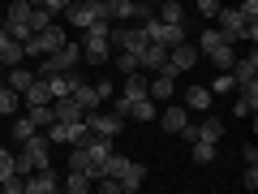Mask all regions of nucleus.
<instances>
[{"label":"nucleus","mask_w":258,"mask_h":194,"mask_svg":"<svg viewBox=\"0 0 258 194\" xmlns=\"http://www.w3.org/2000/svg\"><path fill=\"white\" fill-rule=\"evenodd\" d=\"M74 100H78V108H82V117H86V112H95V108H99V95H95V86L91 82H82V78H78V86H74Z\"/></svg>","instance_id":"nucleus-23"},{"label":"nucleus","mask_w":258,"mask_h":194,"mask_svg":"<svg viewBox=\"0 0 258 194\" xmlns=\"http://www.w3.org/2000/svg\"><path fill=\"white\" fill-rule=\"evenodd\" d=\"M0 82H5V69H0Z\"/></svg>","instance_id":"nucleus-45"},{"label":"nucleus","mask_w":258,"mask_h":194,"mask_svg":"<svg viewBox=\"0 0 258 194\" xmlns=\"http://www.w3.org/2000/svg\"><path fill=\"white\" fill-rule=\"evenodd\" d=\"M108 26H112V22H91V26L82 30V39H78V43H82V61H86V65H103V61L112 56Z\"/></svg>","instance_id":"nucleus-1"},{"label":"nucleus","mask_w":258,"mask_h":194,"mask_svg":"<svg viewBox=\"0 0 258 194\" xmlns=\"http://www.w3.org/2000/svg\"><path fill=\"white\" fill-rule=\"evenodd\" d=\"M39 104H52V86H47V78H35V82L22 91V108H39Z\"/></svg>","instance_id":"nucleus-10"},{"label":"nucleus","mask_w":258,"mask_h":194,"mask_svg":"<svg viewBox=\"0 0 258 194\" xmlns=\"http://www.w3.org/2000/svg\"><path fill=\"white\" fill-rule=\"evenodd\" d=\"M64 43H69V35H64V26H56V22H52V26L35 30V35H30L26 43H22V52H26V56H35V61H39V56L56 52V47H64Z\"/></svg>","instance_id":"nucleus-2"},{"label":"nucleus","mask_w":258,"mask_h":194,"mask_svg":"<svg viewBox=\"0 0 258 194\" xmlns=\"http://www.w3.org/2000/svg\"><path fill=\"white\" fill-rule=\"evenodd\" d=\"M172 91H176V78H168V74H155V78H147V95H151L155 104L172 100Z\"/></svg>","instance_id":"nucleus-15"},{"label":"nucleus","mask_w":258,"mask_h":194,"mask_svg":"<svg viewBox=\"0 0 258 194\" xmlns=\"http://www.w3.org/2000/svg\"><path fill=\"white\" fill-rule=\"evenodd\" d=\"M52 190H60V173H56L52 164L26 173V194H52Z\"/></svg>","instance_id":"nucleus-7"},{"label":"nucleus","mask_w":258,"mask_h":194,"mask_svg":"<svg viewBox=\"0 0 258 194\" xmlns=\"http://www.w3.org/2000/svg\"><path fill=\"white\" fill-rule=\"evenodd\" d=\"M232 78H237V82H245V78H258V52L254 47H249V56H237V61H232V69H228Z\"/></svg>","instance_id":"nucleus-21"},{"label":"nucleus","mask_w":258,"mask_h":194,"mask_svg":"<svg viewBox=\"0 0 258 194\" xmlns=\"http://www.w3.org/2000/svg\"><path fill=\"white\" fill-rule=\"evenodd\" d=\"M35 129H39V125L26 117V112H22V117H13V121H9V138H13V142H26Z\"/></svg>","instance_id":"nucleus-29"},{"label":"nucleus","mask_w":258,"mask_h":194,"mask_svg":"<svg viewBox=\"0 0 258 194\" xmlns=\"http://www.w3.org/2000/svg\"><path fill=\"white\" fill-rule=\"evenodd\" d=\"M116 56V74L125 78V74H138L142 69V61H138V52H112Z\"/></svg>","instance_id":"nucleus-32"},{"label":"nucleus","mask_w":258,"mask_h":194,"mask_svg":"<svg viewBox=\"0 0 258 194\" xmlns=\"http://www.w3.org/2000/svg\"><path fill=\"white\" fill-rule=\"evenodd\" d=\"M120 95H125V100H142V95H147V74H125V82H120Z\"/></svg>","instance_id":"nucleus-25"},{"label":"nucleus","mask_w":258,"mask_h":194,"mask_svg":"<svg viewBox=\"0 0 258 194\" xmlns=\"http://www.w3.org/2000/svg\"><path fill=\"white\" fill-rule=\"evenodd\" d=\"M22 112H26V117L35 121L39 129H47V125H52V121H56V117H52V108H47V104H39V108H22Z\"/></svg>","instance_id":"nucleus-35"},{"label":"nucleus","mask_w":258,"mask_h":194,"mask_svg":"<svg viewBox=\"0 0 258 194\" xmlns=\"http://www.w3.org/2000/svg\"><path fill=\"white\" fill-rule=\"evenodd\" d=\"M78 125H82V121H52V125H47L43 134H47V142H64V147H74Z\"/></svg>","instance_id":"nucleus-11"},{"label":"nucleus","mask_w":258,"mask_h":194,"mask_svg":"<svg viewBox=\"0 0 258 194\" xmlns=\"http://www.w3.org/2000/svg\"><path fill=\"white\" fill-rule=\"evenodd\" d=\"M47 108H52V117H56V121H82V108H78L74 95H56Z\"/></svg>","instance_id":"nucleus-13"},{"label":"nucleus","mask_w":258,"mask_h":194,"mask_svg":"<svg viewBox=\"0 0 258 194\" xmlns=\"http://www.w3.org/2000/svg\"><path fill=\"white\" fill-rule=\"evenodd\" d=\"M211 100L215 95L207 91V86H185V108L189 112H211Z\"/></svg>","instance_id":"nucleus-19"},{"label":"nucleus","mask_w":258,"mask_h":194,"mask_svg":"<svg viewBox=\"0 0 258 194\" xmlns=\"http://www.w3.org/2000/svg\"><path fill=\"white\" fill-rule=\"evenodd\" d=\"M95 190H103V194H125V185H120V177H99Z\"/></svg>","instance_id":"nucleus-36"},{"label":"nucleus","mask_w":258,"mask_h":194,"mask_svg":"<svg viewBox=\"0 0 258 194\" xmlns=\"http://www.w3.org/2000/svg\"><path fill=\"white\" fill-rule=\"evenodd\" d=\"M241 156H245V164H258V147H254V142H245V147H241Z\"/></svg>","instance_id":"nucleus-42"},{"label":"nucleus","mask_w":258,"mask_h":194,"mask_svg":"<svg viewBox=\"0 0 258 194\" xmlns=\"http://www.w3.org/2000/svg\"><path fill=\"white\" fill-rule=\"evenodd\" d=\"M9 173H13V151H9V147H0V181H5Z\"/></svg>","instance_id":"nucleus-40"},{"label":"nucleus","mask_w":258,"mask_h":194,"mask_svg":"<svg viewBox=\"0 0 258 194\" xmlns=\"http://www.w3.org/2000/svg\"><path fill=\"white\" fill-rule=\"evenodd\" d=\"M30 9H35V5H26V0H13V5H9V13H5V22H0V26H5V30L30 26Z\"/></svg>","instance_id":"nucleus-16"},{"label":"nucleus","mask_w":258,"mask_h":194,"mask_svg":"<svg viewBox=\"0 0 258 194\" xmlns=\"http://www.w3.org/2000/svg\"><path fill=\"white\" fill-rule=\"evenodd\" d=\"M207 61H211L215 69H232V61H237V47H232V43H215L211 52H207Z\"/></svg>","instance_id":"nucleus-26"},{"label":"nucleus","mask_w":258,"mask_h":194,"mask_svg":"<svg viewBox=\"0 0 258 194\" xmlns=\"http://www.w3.org/2000/svg\"><path fill=\"white\" fill-rule=\"evenodd\" d=\"M198 138L220 142V138H224V121H220V117H203V125H198Z\"/></svg>","instance_id":"nucleus-31"},{"label":"nucleus","mask_w":258,"mask_h":194,"mask_svg":"<svg viewBox=\"0 0 258 194\" xmlns=\"http://www.w3.org/2000/svg\"><path fill=\"white\" fill-rule=\"evenodd\" d=\"M155 112H159V104L151 100V95H142V100H129L125 121H129V117H134V121H155Z\"/></svg>","instance_id":"nucleus-18"},{"label":"nucleus","mask_w":258,"mask_h":194,"mask_svg":"<svg viewBox=\"0 0 258 194\" xmlns=\"http://www.w3.org/2000/svg\"><path fill=\"white\" fill-rule=\"evenodd\" d=\"M207 91H211V95H228V91H237V78H232L228 69H220V74L211 78V86H207Z\"/></svg>","instance_id":"nucleus-34"},{"label":"nucleus","mask_w":258,"mask_h":194,"mask_svg":"<svg viewBox=\"0 0 258 194\" xmlns=\"http://www.w3.org/2000/svg\"><path fill=\"white\" fill-rule=\"evenodd\" d=\"M60 190L86 194V190H95V181H91V173H82V168H69V177H60Z\"/></svg>","instance_id":"nucleus-22"},{"label":"nucleus","mask_w":258,"mask_h":194,"mask_svg":"<svg viewBox=\"0 0 258 194\" xmlns=\"http://www.w3.org/2000/svg\"><path fill=\"white\" fill-rule=\"evenodd\" d=\"M108 22H134L138 18V0H103Z\"/></svg>","instance_id":"nucleus-12"},{"label":"nucleus","mask_w":258,"mask_h":194,"mask_svg":"<svg viewBox=\"0 0 258 194\" xmlns=\"http://www.w3.org/2000/svg\"><path fill=\"white\" fill-rule=\"evenodd\" d=\"M198 56H203V52H198V43H185V39H181L176 47H168V65H172L176 74L194 69V65H198Z\"/></svg>","instance_id":"nucleus-8"},{"label":"nucleus","mask_w":258,"mask_h":194,"mask_svg":"<svg viewBox=\"0 0 258 194\" xmlns=\"http://www.w3.org/2000/svg\"><path fill=\"white\" fill-rule=\"evenodd\" d=\"M142 181H147V164H138V160H129V168L120 173V185H125V194H129V190H138Z\"/></svg>","instance_id":"nucleus-28"},{"label":"nucleus","mask_w":258,"mask_h":194,"mask_svg":"<svg viewBox=\"0 0 258 194\" xmlns=\"http://www.w3.org/2000/svg\"><path fill=\"white\" fill-rule=\"evenodd\" d=\"M155 121L164 125V134H176V129L189 121V108H185V104H168V108H159V112H155Z\"/></svg>","instance_id":"nucleus-9"},{"label":"nucleus","mask_w":258,"mask_h":194,"mask_svg":"<svg viewBox=\"0 0 258 194\" xmlns=\"http://www.w3.org/2000/svg\"><path fill=\"white\" fill-rule=\"evenodd\" d=\"M64 18H69V26L86 30L91 22H108V13H103V0H69L64 5Z\"/></svg>","instance_id":"nucleus-3"},{"label":"nucleus","mask_w":258,"mask_h":194,"mask_svg":"<svg viewBox=\"0 0 258 194\" xmlns=\"http://www.w3.org/2000/svg\"><path fill=\"white\" fill-rule=\"evenodd\" d=\"M18 112H22V95L0 82V117H18Z\"/></svg>","instance_id":"nucleus-27"},{"label":"nucleus","mask_w":258,"mask_h":194,"mask_svg":"<svg viewBox=\"0 0 258 194\" xmlns=\"http://www.w3.org/2000/svg\"><path fill=\"white\" fill-rule=\"evenodd\" d=\"M241 5H258V0H241Z\"/></svg>","instance_id":"nucleus-44"},{"label":"nucleus","mask_w":258,"mask_h":194,"mask_svg":"<svg viewBox=\"0 0 258 194\" xmlns=\"http://www.w3.org/2000/svg\"><path fill=\"white\" fill-rule=\"evenodd\" d=\"M241 185H245L249 194L258 190V164H245V177H241Z\"/></svg>","instance_id":"nucleus-39"},{"label":"nucleus","mask_w":258,"mask_h":194,"mask_svg":"<svg viewBox=\"0 0 258 194\" xmlns=\"http://www.w3.org/2000/svg\"><path fill=\"white\" fill-rule=\"evenodd\" d=\"M26 5H35V9H43V0H26Z\"/></svg>","instance_id":"nucleus-43"},{"label":"nucleus","mask_w":258,"mask_h":194,"mask_svg":"<svg viewBox=\"0 0 258 194\" xmlns=\"http://www.w3.org/2000/svg\"><path fill=\"white\" fill-rule=\"evenodd\" d=\"M189 147H194V164H211V160H215V151H220L215 142H207V138H194Z\"/></svg>","instance_id":"nucleus-33"},{"label":"nucleus","mask_w":258,"mask_h":194,"mask_svg":"<svg viewBox=\"0 0 258 194\" xmlns=\"http://www.w3.org/2000/svg\"><path fill=\"white\" fill-rule=\"evenodd\" d=\"M194 9L203 13V18H215L220 13V0H194Z\"/></svg>","instance_id":"nucleus-38"},{"label":"nucleus","mask_w":258,"mask_h":194,"mask_svg":"<svg viewBox=\"0 0 258 194\" xmlns=\"http://www.w3.org/2000/svg\"><path fill=\"white\" fill-rule=\"evenodd\" d=\"M82 125H86V129H95V134H103V138H116L120 129H125V117H116V112H99V108H95V112H86V117H82Z\"/></svg>","instance_id":"nucleus-6"},{"label":"nucleus","mask_w":258,"mask_h":194,"mask_svg":"<svg viewBox=\"0 0 258 194\" xmlns=\"http://www.w3.org/2000/svg\"><path fill=\"white\" fill-rule=\"evenodd\" d=\"M22 61H26L22 43H18V39H9V35H5V43H0V69H13V65H22Z\"/></svg>","instance_id":"nucleus-24"},{"label":"nucleus","mask_w":258,"mask_h":194,"mask_svg":"<svg viewBox=\"0 0 258 194\" xmlns=\"http://www.w3.org/2000/svg\"><path fill=\"white\" fill-rule=\"evenodd\" d=\"M95 95H99V100H112V82H108V78H103V82H95Z\"/></svg>","instance_id":"nucleus-41"},{"label":"nucleus","mask_w":258,"mask_h":194,"mask_svg":"<svg viewBox=\"0 0 258 194\" xmlns=\"http://www.w3.org/2000/svg\"><path fill=\"white\" fill-rule=\"evenodd\" d=\"M215 30H224L228 43H249V39H245V13H241V9H224V5H220V13H215Z\"/></svg>","instance_id":"nucleus-4"},{"label":"nucleus","mask_w":258,"mask_h":194,"mask_svg":"<svg viewBox=\"0 0 258 194\" xmlns=\"http://www.w3.org/2000/svg\"><path fill=\"white\" fill-rule=\"evenodd\" d=\"M47 86H52V100H56V95H74V86H78V69H60V74H47Z\"/></svg>","instance_id":"nucleus-17"},{"label":"nucleus","mask_w":258,"mask_h":194,"mask_svg":"<svg viewBox=\"0 0 258 194\" xmlns=\"http://www.w3.org/2000/svg\"><path fill=\"white\" fill-rule=\"evenodd\" d=\"M35 78H39V74H35V69H26V65H13V69H5V86H13L18 95L26 91V86L35 82Z\"/></svg>","instance_id":"nucleus-20"},{"label":"nucleus","mask_w":258,"mask_h":194,"mask_svg":"<svg viewBox=\"0 0 258 194\" xmlns=\"http://www.w3.org/2000/svg\"><path fill=\"white\" fill-rule=\"evenodd\" d=\"M155 18L159 22H176V26H185V13H181V0H159V5H155Z\"/></svg>","instance_id":"nucleus-30"},{"label":"nucleus","mask_w":258,"mask_h":194,"mask_svg":"<svg viewBox=\"0 0 258 194\" xmlns=\"http://www.w3.org/2000/svg\"><path fill=\"white\" fill-rule=\"evenodd\" d=\"M138 61H142V74H155V69H164V65H168V47L147 43V47L138 52Z\"/></svg>","instance_id":"nucleus-14"},{"label":"nucleus","mask_w":258,"mask_h":194,"mask_svg":"<svg viewBox=\"0 0 258 194\" xmlns=\"http://www.w3.org/2000/svg\"><path fill=\"white\" fill-rule=\"evenodd\" d=\"M142 26H147V39H151V43H159V47H176L185 39V26H176V22L151 18V22H142Z\"/></svg>","instance_id":"nucleus-5"},{"label":"nucleus","mask_w":258,"mask_h":194,"mask_svg":"<svg viewBox=\"0 0 258 194\" xmlns=\"http://www.w3.org/2000/svg\"><path fill=\"white\" fill-rule=\"evenodd\" d=\"M43 26H52V13L47 9H30V30H43Z\"/></svg>","instance_id":"nucleus-37"}]
</instances>
